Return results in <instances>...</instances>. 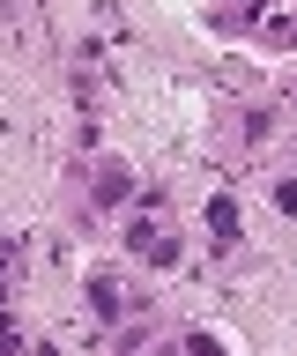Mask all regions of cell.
I'll list each match as a JSON object with an SVG mask.
<instances>
[{
  "label": "cell",
  "instance_id": "cell-4",
  "mask_svg": "<svg viewBox=\"0 0 297 356\" xmlns=\"http://www.w3.org/2000/svg\"><path fill=\"white\" fill-rule=\"evenodd\" d=\"M127 186H134V178L119 171V163H104V178H97V200H127Z\"/></svg>",
  "mask_w": 297,
  "mask_h": 356
},
{
  "label": "cell",
  "instance_id": "cell-6",
  "mask_svg": "<svg viewBox=\"0 0 297 356\" xmlns=\"http://www.w3.org/2000/svg\"><path fill=\"white\" fill-rule=\"evenodd\" d=\"M282 208H290V216H297V178H290V186H282Z\"/></svg>",
  "mask_w": 297,
  "mask_h": 356
},
{
  "label": "cell",
  "instance_id": "cell-2",
  "mask_svg": "<svg viewBox=\"0 0 297 356\" xmlns=\"http://www.w3.org/2000/svg\"><path fill=\"white\" fill-rule=\"evenodd\" d=\"M90 312L97 319H119V312H127V282H119V275H90Z\"/></svg>",
  "mask_w": 297,
  "mask_h": 356
},
{
  "label": "cell",
  "instance_id": "cell-1",
  "mask_svg": "<svg viewBox=\"0 0 297 356\" xmlns=\"http://www.w3.org/2000/svg\"><path fill=\"white\" fill-rule=\"evenodd\" d=\"M127 252H141V260H156V267L179 260V245H171V230H163L156 216H134V230H127Z\"/></svg>",
  "mask_w": 297,
  "mask_h": 356
},
{
  "label": "cell",
  "instance_id": "cell-7",
  "mask_svg": "<svg viewBox=\"0 0 297 356\" xmlns=\"http://www.w3.org/2000/svg\"><path fill=\"white\" fill-rule=\"evenodd\" d=\"M0 305H8V289H0Z\"/></svg>",
  "mask_w": 297,
  "mask_h": 356
},
{
  "label": "cell",
  "instance_id": "cell-5",
  "mask_svg": "<svg viewBox=\"0 0 297 356\" xmlns=\"http://www.w3.org/2000/svg\"><path fill=\"white\" fill-rule=\"evenodd\" d=\"M186 356H223V341H208V334H186Z\"/></svg>",
  "mask_w": 297,
  "mask_h": 356
},
{
  "label": "cell",
  "instance_id": "cell-3",
  "mask_svg": "<svg viewBox=\"0 0 297 356\" xmlns=\"http://www.w3.org/2000/svg\"><path fill=\"white\" fill-rule=\"evenodd\" d=\"M208 222H216V245H238V208H230L223 193H216V208H208Z\"/></svg>",
  "mask_w": 297,
  "mask_h": 356
}]
</instances>
